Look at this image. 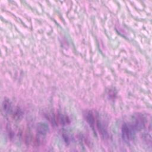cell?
I'll list each match as a JSON object with an SVG mask.
<instances>
[{
    "label": "cell",
    "mask_w": 152,
    "mask_h": 152,
    "mask_svg": "<svg viewBox=\"0 0 152 152\" xmlns=\"http://www.w3.org/2000/svg\"><path fill=\"white\" fill-rule=\"evenodd\" d=\"M136 129L131 124V122L125 123L122 127V138L126 142H129L135 138Z\"/></svg>",
    "instance_id": "obj_2"
},
{
    "label": "cell",
    "mask_w": 152,
    "mask_h": 152,
    "mask_svg": "<svg viewBox=\"0 0 152 152\" xmlns=\"http://www.w3.org/2000/svg\"><path fill=\"white\" fill-rule=\"evenodd\" d=\"M86 119L94 131H97L99 134L104 137L106 136L107 134L106 129L100 121L99 115L96 112H87L86 114Z\"/></svg>",
    "instance_id": "obj_1"
}]
</instances>
